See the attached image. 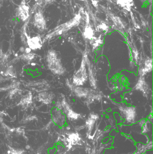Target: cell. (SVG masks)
<instances>
[{
	"label": "cell",
	"instance_id": "cell-1",
	"mask_svg": "<svg viewBox=\"0 0 153 154\" xmlns=\"http://www.w3.org/2000/svg\"><path fill=\"white\" fill-rule=\"evenodd\" d=\"M65 84L75 97L80 99H86L88 103H92L94 101H100L103 98L102 93L96 89L76 86L68 79H66Z\"/></svg>",
	"mask_w": 153,
	"mask_h": 154
},
{
	"label": "cell",
	"instance_id": "cell-2",
	"mask_svg": "<svg viewBox=\"0 0 153 154\" xmlns=\"http://www.w3.org/2000/svg\"><path fill=\"white\" fill-rule=\"evenodd\" d=\"M46 61L48 69L53 74L60 76L66 72V69L63 66L57 52L54 50L48 51L46 55Z\"/></svg>",
	"mask_w": 153,
	"mask_h": 154
},
{
	"label": "cell",
	"instance_id": "cell-3",
	"mask_svg": "<svg viewBox=\"0 0 153 154\" xmlns=\"http://www.w3.org/2000/svg\"><path fill=\"white\" fill-rule=\"evenodd\" d=\"M87 56L86 52H84L79 68L73 76L71 83L76 86H83L88 81L86 66V58Z\"/></svg>",
	"mask_w": 153,
	"mask_h": 154
},
{
	"label": "cell",
	"instance_id": "cell-4",
	"mask_svg": "<svg viewBox=\"0 0 153 154\" xmlns=\"http://www.w3.org/2000/svg\"><path fill=\"white\" fill-rule=\"evenodd\" d=\"M54 107L62 111L66 118L70 121H76L82 118V115L73 110L64 97L62 98L61 101H57Z\"/></svg>",
	"mask_w": 153,
	"mask_h": 154
},
{
	"label": "cell",
	"instance_id": "cell-5",
	"mask_svg": "<svg viewBox=\"0 0 153 154\" xmlns=\"http://www.w3.org/2000/svg\"><path fill=\"white\" fill-rule=\"evenodd\" d=\"M118 109L120 110L123 117L128 123L133 124L137 122L136 121V109L135 107L122 103L119 104Z\"/></svg>",
	"mask_w": 153,
	"mask_h": 154
},
{
	"label": "cell",
	"instance_id": "cell-6",
	"mask_svg": "<svg viewBox=\"0 0 153 154\" xmlns=\"http://www.w3.org/2000/svg\"><path fill=\"white\" fill-rule=\"evenodd\" d=\"M23 41L25 39L27 40L26 43L27 44L28 47L30 48L31 50L33 51H36L41 48L43 45V42L41 40V38L40 36H34L31 37L28 35L26 32L23 33Z\"/></svg>",
	"mask_w": 153,
	"mask_h": 154
},
{
	"label": "cell",
	"instance_id": "cell-7",
	"mask_svg": "<svg viewBox=\"0 0 153 154\" xmlns=\"http://www.w3.org/2000/svg\"><path fill=\"white\" fill-rule=\"evenodd\" d=\"M51 117L52 122L60 128L64 127L66 124V116L63 114L62 111L53 107L51 110Z\"/></svg>",
	"mask_w": 153,
	"mask_h": 154
},
{
	"label": "cell",
	"instance_id": "cell-8",
	"mask_svg": "<svg viewBox=\"0 0 153 154\" xmlns=\"http://www.w3.org/2000/svg\"><path fill=\"white\" fill-rule=\"evenodd\" d=\"M16 15L18 19L23 22L27 21L30 17V7L26 2V0H22L17 8Z\"/></svg>",
	"mask_w": 153,
	"mask_h": 154
},
{
	"label": "cell",
	"instance_id": "cell-9",
	"mask_svg": "<svg viewBox=\"0 0 153 154\" xmlns=\"http://www.w3.org/2000/svg\"><path fill=\"white\" fill-rule=\"evenodd\" d=\"M133 89L142 93L143 97H147L150 93V88L144 77H138V79Z\"/></svg>",
	"mask_w": 153,
	"mask_h": 154
},
{
	"label": "cell",
	"instance_id": "cell-10",
	"mask_svg": "<svg viewBox=\"0 0 153 154\" xmlns=\"http://www.w3.org/2000/svg\"><path fill=\"white\" fill-rule=\"evenodd\" d=\"M33 22L34 26L39 31L42 32L46 29V21L41 11H38L34 14Z\"/></svg>",
	"mask_w": 153,
	"mask_h": 154
},
{
	"label": "cell",
	"instance_id": "cell-11",
	"mask_svg": "<svg viewBox=\"0 0 153 154\" xmlns=\"http://www.w3.org/2000/svg\"><path fill=\"white\" fill-rule=\"evenodd\" d=\"M86 66L88 74V80H89L90 85L92 89H97V83L96 79L93 70V66L90 60L88 59V56L86 57Z\"/></svg>",
	"mask_w": 153,
	"mask_h": 154
},
{
	"label": "cell",
	"instance_id": "cell-12",
	"mask_svg": "<svg viewBox=\"0 0 153 154\" xmlns=\"http://www.w3.org/2000/svg\"><path fill=\"white\" fill-rule=\"evenodd\" d=\"M153 71V59L150 57H147L144 60L142 66L138 68L137 74L138 77H145L147 74Z\"/></svg>",
	"mask_w": 153,
	"mask_h": 154
},
{
	"label": "cell",
	"instance_id": "cell-13",
	"mask_svg": "<svg viewBox=\"0 0 153 154\" xmlns=\"http://www.w3.org/2000/svg\"><path fill=\"white\" fill-rule=\"evenodd\" d=\"M55 95L52 92L47 91L41 92L38 96V101L45 105H50L53 103Z\"/></svg>",
	"mask_w": 153,
	"mask_h": 154
},
{
	"label": "cell",
	"instance_id": "cell-14",
	"mask_svg": "<svg viewBox=\"0 0 153 154\" xmlns=\"http://www.w3.org/2000/svg\"><path fill=\"white\" fill-rule=\"evenodd\" d=\"M99 118V115L96 113L92 112L88 116L86 121L85 125V128H86L88 131V133H89V135L94 128V126Z\"/></svg>",
	"mask_w": 153,
	"mask_h": 154
},
{
	"label": "cell",
	"instance_id": "cell-15",
	"mask_svg": "<svg viewBox=\"0 0 153 154\" xmlns=\"http://www.w3.org/2000/svg\"><path fill=\"white\" fill-rule=\"evenodd\" d=\"M33 102V96L32 92H29L23 96L18 103V106H20L24 109H27L30 107Z\"/></svg>",
	"mask_w": 153,
	"mask_h": 154
},
{
	"label": "cell",
	"instance_id": "cell-16",
	"mask_svg": "<svg viewBox=\"0 0 153 154\" xmlns=\"http://www.w3.org/2000/svg\"><path fill=\"white\" fill-rule=\"evenodd\" d=\"M0 74L3 77L8 78H17L16 70L13 66H9L7 68L0 72Z\"/></svg>",
	"mask_w": 153,
	"mask_h": 154
},
{
	"label": "cell",
	"instance_id": "cell-17",
	"mask_svg": "<svg viewBox=\"0 0 153 154\" xmlns=\"http://www.w3.org/2000/svg\"><path fill=\"white\" fill-rule=\"evenodd\" d=\"M91 45L92 46L93 50H97L98 48L103 45L104 41L101 38H97L94 37L92 40L90 41Z\"/></svg>",
	"mask_w": 153,
	"mask_h": 154
},
{
	"label": "cell",
	"instance_id": "cell-18",
	"mask_svg": "<svg viewBox=\"0 0 153 154\" xmlns=\"http://www.w3.org/2000/svg\"><path fill=\"white\" fill-rule=\"evenodd\" d=\"M36 54L34 53L31 52L28 54H23L19 57L20 59L24 60L27 62H32V61L34 59Z\"/></svg>",
	"mask_w": 153,
	"mask_h": 154
},
{
	"label": "cell",
	"instance_id": "cell-19",
	"mask_svg": "<svg viewBox=\"0 0 153 154\" xmlns=\"http://www.w3.org/2000/svg\"><path fill=\"white\" fill-rule=\"evenodd\" d=\"M94 35L93 30L91 27L87 26L85 28L84 32V36L85 38L91 41L94 38Z\"/></svg>",
	"mask_w": 153,
	"mask_h": 154
},
{
	"label": "cell",
	"instance_id": "cell-20",
	"mask_svg": "<svg viewBox=\"0 0 153 154\" xmlns=\"http://www.w3.org/2000/svg\"><path fill=\"white\" fill-rule=\"evenodd\" d=\"M152 123L147 120L145 123L142 127V132L144 134H147L151 131Z\"/></svg>",
	"mask_w": 153,
	"mask_h": 154
},
{
	"label": "cell",
	"instance_id": "cell-21",
	"mask_svg": "<svg viewBox=\"0 0 153 154\" xmlns=\"http://www.w3.org/2000/svg\"><path fill=\"white\" fill-rule=\"evenodd\" d=\"M22 90L18 88H14L11 89L8 93V96L10 99H13L15 96L21 95Z\"/></svg>",
	"mask_w": 153,
	"mask_h": 154
},
{
	"label": "cell",
	"instance_id": "cell-22",
	"mask_svg": "<svg viewBox=\"0 0 153 154\" xmlns=\"http://www.w3.org/2000/svg\"><path fill=\"white\" fill-rule=\"evenodd\" d=\"M52 0H34L35 4L40 8L44 7L51 2Z\"/></svg>",
	"mask_w": 153,
	"mask_h": 154
},
{
	"label": "cell",
	"instance_id": "cell-23",
	"mask_svg": "<svg viewBox=\"0 0 153 154\" xmlns=\"http://www.w3.org/2000/svg\"><path fill=\"white\" fill-rule=\"evenodd\" d=\"M36 118V116H28L26 117L25 119L24 122L25 123L28 122H32V121H34L35 120Z\"/></svg>",
	"mask_w": 153,
	"mask_h": 154
},
{
	"label": "cell",
	"instance_id": "cell-24",
	"mask_svg": "<svg viewBox=\"0 0 153 154\" xmlns=\"http://www.w3.org/2000/svg\"><path fill=\"white\" fill-rule=\"evenodd\" d=\"M146 119H142L141 120H140V121H138L137 122V124H138V125L140 127H142V125L145 123L146 122Z\"/></svg>",
	"mask_w": 153,
	"mask_h": 154
},
{
	"label": "cell",
	"instance_id": "cell-25",
	"mask_svg": "<svg viewBox=\"0 0 153 154\" xmlns=\"http://www.w3.org/2000/svg\"><path fill=\"white\" fill-rule=\"evenodd\" d=\"M153 111L151 112V113H150L148 116L147 117V120H148V121L150 122L151 123H153Z\"/></svg>",
	"mask_w": 153,
	"mask_h": 154
},
{
	"label": "cell",
	"instance_id": "cell-26",
	"mask_svg": "<svg viewBox=\"0 0 153 154\" xmlns=\"http://www.w3.org/2000/svg\"><path fill=\"white\" fill-rule=\"evenodd\" d=\"M31 52H32V50H31L30 48L27 47L25 48L24 53L28 54L30 53Z\"/></svg>",
	"mask_w": 153,
	"mask_h": 154
},
{
	"label": "cell",
	"instance_id": "cell-27",
	"mask_svg": "<svg viewBox=\"0 0 153 154\" xmlns=\"http://www.w3.org/2000/svg\"><path fill=\"white\" fill-rule=\"evenodd\" d=\"M25 48H24V47H21L20 48V52H21L24 53V52H25Z\"/></svg>",
	"mask_w": 153,
	"mask_h": 154
},
{
	"label": "cell",
	"instance_id": "cell-28",
	"mask_svg": "<svg viewBox=\"0 0 153 154\" xmlns=\"http://www.w3.org/2000/svg\"><path fill=\"white\" fill-rule=\"evenodd\" d=\"M26 149H29L31 148V146L29 145H27L26 146Z\"/></svg>",
	"mask_w": 153,
	"mask_h": 154
}]
</instances>
